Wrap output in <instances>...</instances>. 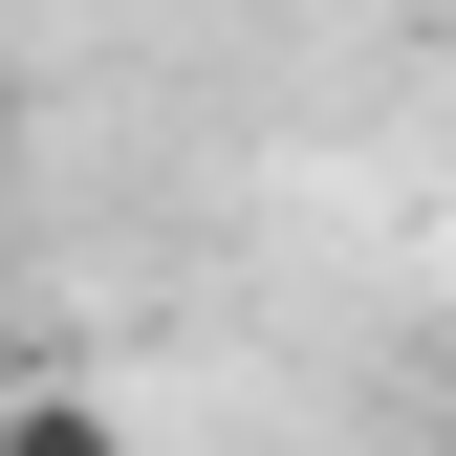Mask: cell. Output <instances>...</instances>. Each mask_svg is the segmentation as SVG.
Segmentation results:
<instances>
[{
	"mask_svg": "<svg viewBox=\"0 0 456 456\" xmlns=\"http://www.w3.org/2000/svg\"><path fill=\"white\" fill-rule=\"evenodd\" d=\"M0 175H22V66H0Z\"/></svg>",
	"mask_w": 456,
	"mask_h": 456,
	"instance_id": "obj_2",
	"label": "cell"
},
{
	"mask_svg": "<svg viewBox=\"0 0 456 456\" xmlns=\"http://www.w3.org/2000/svg\"><path fill=\"white\" fill-rule=\"evenodd\" d=\"M0 456H152L109 391H0Z\"/></svg>",
	"mask_w": 456,
	"mask_h": 456,
	"instance_id": "obj_1",
	"label": "cell"
}]
</instances>
